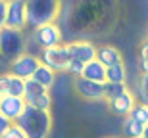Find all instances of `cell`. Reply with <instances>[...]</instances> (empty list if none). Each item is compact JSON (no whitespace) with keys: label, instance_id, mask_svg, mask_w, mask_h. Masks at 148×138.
I'll use <instances>...</instances> for the list:
<instances>
[{"label":"cell","instance_id":"obj_1","mask_svg":"<svg viewBox=\"0 0 148 138\" xmlns=\"http://www.w3.org/2000/svg\"><path fill=\"white\" fill-rule=\"evenodd\" d=\"M62 6L54 0H31L27 2V31H37V29L58 23Z\"/></svg>","mask_w":148,"mask_h":138},{"label":"cell","instance_id":"obj_2","mask_svg":"<svg viewBox=\"0 0 148 138\" xmlns=\"http://www.w3.org/2000/svg\"><path fill=\"white\" fill-rule=\"evenodd\" d=\"M16 125H19L29 138H46L52 127V117L50 111H40L33 105H27Z\"/></svg>","mask_w":148,"mask_h":138},{"label":"cell","instance_id":"obj_3","mask_svg":"<svg viewBox=\"0 0 148 138\" xmlns=\"http://www.w3.org/2000/svg\"><path fill=\"white\" fill-rule=\"evenodd\" d=\"M25 31H16V29L4 27L0 31V58L8 63L25 54Z\"/></svg>","mask_w":148,"mask_h":138},{"label":"cell","instance_id":"obj_4","mask_svg":"<svg viewBox=\"0 0 148 138\" xmlns=\"http://www.w3.org/2000/svg\"><path fill=\"white\" fill-rule=\"evenodd\" d=\"M40 63L46 67H50L52 71H56L58 75L62 73H67V67L71 63V56H69V48L67 44L56 46V48H48V50H42L40 54Z\"/></svg>","mask_w":148,"mask_h":138},{"label":"cell","instance_id":"obj_5","mask_svg":"<svg viewBox=\"0 0 148 138\" xmlns=\"http://www.w3.org/2000/svg\"><path fill=\"white\" fill-rule=\"evenodd\" d=\"M29 33L37 40L40 50L56 48V46L64 44V33H62L60 23H50V25H44V27L37 29V31H29Z\"/></svg>","mask_w":148,"mask_h":138},{"label":"cell","instance_id":"obj_6","mask_svg":"<svg viewBox=\"0 0 148 138\" xmlns=\"http://www.w3.org/2000/svg\"><path fill=\"white\" fill-rule=\"evenodd\" d=\"M38 65H40V58L25 52V54H21L19 58H16L14 61L8 63V73L23 79V81H29V79H33Z\"/></svg>","mask_w":148,"mask_h":138},{"label":"cell","instance_id":"obj_7","mask_svg":"<svg viewBox=\"0 0 148 138\" xmlns=\"http://www.w3.org/2000/svg\"><path fill=\"white\" fill-rule=\"evenodd\" d=\"M73 90H75V94H79L83 100H90V102L106 100L104 84L102 83H94V81H88V79H85V77L73 79Z\"/></svg>","mask_w":148,"mask_h":138},{"label":"cell","instance_id":"obj_8","mask_svg":"<svg viewBox=\"0 0 148 138\" xmlns=\"http://www.w3.org/2000/svg\"><path fill=\"white\" fill-rule=\"evenodd\" d=\"M6 27L16 29V31H25L27 29V2H23V0H12V2H8Z\"/></svg>","mask_w":148,"mask_h":138},{"label":"cell","instance_id":"obj_9","mask_svg":"<svg viewBox=\"0 0 148 138\" xmlns=\"http://www.w3.org/2000/svg\"><path fill=\"white\" fill-rule=\"evenodd\" d=\"M67 48H69V56L71 60L81 61V63H90V61L96 60V54H98V48L88 42V40H75V42H67Z\"/></svg>","mask_w":148,"mask_h":138},{"label":"cell","instance_id":"obj_10","mask_svg":"<svg viewBox=\"0 0 148 138\" xmlns=\"http://www.w3.org/2000/svg\"><path fill=\"white\" fill-rule=\"evenodd\" d=\"M25 107H27V104L23 98H17V96H2L0 98V113L12 123H16L21 117Z\"/></svg>","mask_w":148,"mask_h":138},{"label":"cell","instance_id":"obj_11","mask_svg":"<svg viewBox=\"0 0 148 138\" xmlns=\"http://www.w3.org/2000/svg\"><path fill=\"white\" fill-rule=\"evenodd\" d=\"M0 94L2 96H17L23 98L25 96V81L12 73H2L0 75Z\"/></svg>","mask_w":148,"mask_h":138},{"label":"cell","instance_id":"obj_12","mask_svg":"<svg viewBox=\"0 0 148 138\" xmlns=\"http://www.w3.org/2000/svg\"><path fill=\"white\" fill-rule=\"evenodd\" d=\"M135 105H137V98H135V94L127 92V94H123V96H119V98L110 100V102H108V109H110L114 115L123 117V119H125V117L131 115V111H133Z\"/></svg>","mask_w":148,"mask_h":138},{"label":"cell","instance_id":"obj_13","mask_svg":"<svg viewBox=\"0 0 148 138\" xmlns=\"http://www.w3.org/2000/svg\"><path fill=\"white\" fill-rule=\"evenodd\" d=\"M96 60L106 67H114L117 63H123V58H121V52L115 46L112 44H104L98 48V54H96Z\"/></svg>","mask_w":148,"mask_h":138},{"label":"cell","instance_id":"obj_14","mask_svg":"<svg viewBox=\"0 0 148 138\" xmlns=\"http://www.w3.org/2000/svg\"><path fill=\"white\" fill-rule=\"evenodd\" d=\"M106 73H108V67L102 65L98 60L90 61L85 65V71H83V77L88 79V81H94V83H102L106 84Z\"/></svg>","mask_w":148,"mask_h":138},{"label":"cell","instance_id":"obj_15","mask_svg":"<svg viewBox=\"0 0 148 138\" xmlns=\"http://www.w3.org/2000/svg\"><path fill=\"white\" fill-rule=\"evenodd\" d=\"M56 79H58V73L56 71H52L50 67H46V65H38V69L35 71V75H33V81H37L38 84H42L46 90H52V86H54V83H56Z\"/></svg>","mask_w":148,"mask_h":138},{"label":"cell","instance_id":"obj_16","mask_svg":"<svg viewBox=\"0 0 148 138\" xmlns=\"http://www.w3.org/2000/svg\"><path fill=\"white\" fill-rule=\"evenodd\" d=\"M144 125L137 123L131 117H125L123 119V125H121V138H143L144 136Z\"/></svg>","mask_w":148,"mask_h":138},{"label":"cell","instance_id":"obj_17","mask_svg":"<svg viewBox=\"0 0 148 138\" xmlns=\"http://www.w3.org/2000/svg\"><path fill=\"white\" fill-rule=\"evenodd\" d=\"M71 88H73V79L67 73H62V75H58L54 86H52V94L56 98H66L71 92Z\"/></svg>","mask_w":148,"mask_h":138},{"label":"cell","instance_id":"obj_18","mask_svg":"<svg viewBox=\"0 0 148 138\" xmlns=\"http://www.w3.org/2000/svg\"><path fill=\"white\" fill-rule=\"evenodd\" d=\"M104 88H106V102L115 100V98H119V96H123V94L129 92L127 83H106Z\"/></svg>","mask_w":148,"mask_h":138},{"label":"cell","instance_id":"obj_19","mask_svg":"<svg viewBox=\"0 0 148 138\" xmlns=\"http://www.w3.org/2000/svg\"><path fill=\"white\" fill-rule=\"evenodd\" d=\"M125 79H127L125 63H117V65H114V67H108L106 83H125Z\"/></svg>","mask_w":148,"mask_h":138},{"label":"cell","instance_id":"obj_20","mask_svg":"<svg viewBox=\"0 0 148 138\" xmlns=\"http://www.w3.org/2000/svg\"><path fill=\"white\" fill-rule=\"evenodd\" d=\"M44 92H50V90H46L42 84H38L37 81L29 79V81H25V96H23V100H25V104H27L29 100L37 98V96H40V94H44Z\"/></svg>","mask_w":148,"mask_h":138},{"label":"cell","instance_id":"obj_21","mask_svg":"<svg viewBox=\"0 0 148 138\" xmlns=\"http://www.w3.org/2000/svg\"><path fill=\"white\" fill-rule=\"evenodd\" d=\"M138 104H146L148 105V75H140L137 83V94H135Z\"/></svg>","mask_w":148,"mask_h":138},{"label":"cell","instance_id":"obj_22","mask_svg":"<svg viewBox=\"0 0 148 138\" xmlns=\"http://www.w3.org/2000/svg\"><path fill=\"white\" fill-rule=\"evenodd\" d=\"M131 119H135L137 123H140V125H144V127H148V105L146 104H138L137 102V105L133 107V111H131Z\"/></svg>","mask_w":148,"mask_h":138},{"label":"cell","instance_id":"obj_23","mask_svg":"<svg viewBox=\"0 0 148 138\" xmlns=\"http://www.w3.org/2000/svg\"><path fill=\"white\" fill-rule=\"evenodd\" d=\"M83 71H85V63L71 60V63H69V67H67V75H69L71 79H77V77H83Z\"/></svg>","mask_w":148,"mask_h":138},{"label":"cell","instance_id":"obj_24","mask_svg":"<svg viewBox=\"0 0 148 138\" xmlns=\"http://www.w3.org/2000/svg\"><path fill=\"white\" fill-rule=\"evenodd\" d=\"M2 138H29V136H27V133H25L19 125H16V123H14V125L8 128V133H6Z\"/></svg>","mask_w":148,"mask_h":138},{"label":"cell","instance_id":"obj_25","mask_svg":"<svg viewBox=\"0 0 148 138\" xmlns=\"http://www.w3.org/2000/svg\"><path fill=\"white\" fill-rule=\"evenodd\" d=\"M6 19H8V2L0 0V31L6 27Z\"/></svg>","mask_w":148,"mask_h":138},{"label":"cell","instance_id":"obj_26","mask_svg":"<svg viewBox=\"0 0 148 138\" xmlns=\"http://www.w3.org/2000/svg\"><path fill=\"white\" fill-rule=\"evenodd\" d=\"M12 125H14V123L8 121V119H6V117L2 115V113H0V138H2L6 133H8V128H10Z\"/></svg>","mask_w":148,"mask_h":138},{"label":"cell","instance_id":"obj_27","mask_svg":"<svg viewBox=\"0 0 148 138\" xmlns=\"http://www.w3.org/2000/svg\"><path fill=\"white\" fill-rule=\"evenodd\" d=\"M138 56H140V60H148V39L140 44V48H138Z\"/></svg>","mask_w":148,"mask_h":138},{"label":"cell","instance_id":"obj_28","mask_svg":"<svg viewBox=\"0 0 148 138\" xmlns=\"http://www.w3.org/2000/svg\"><path fill=\"white\" fill-rule=\"evenodd\" d=\"M140 71L143 75H148V60H140Z\"/></svg>","mask_w":148,"mask_h":138},{"label":"cell","instance_id":"obj_29","mask_svg":"<svg viewBox=\"0 0 148 138\" xmlns=\"http://www.w3.org/2000/svg\"><path fill=\"white\" fill-rule=\"evenodd\" d=\"M2 63H4V60L0 58V75H2V73H6V71H2Z\"/></svg>","mask_w":148,"mask_h":138},{"label":"cell","instance_id":"obj_30","mask_svg":"<svg viewBox=\"0 0 148 138\" xmlns=\"http://www.w3.org/2000/svg\"><path fill=\"white\" fill-rule=\"evenodd\" d=\"M143 138H148V127L144 128V136H143Z\"/></svg>","mask_w":148,"mask_h":138},{"label":"cell","instance_id":"obj_31","mask_svg":"<svg viewBox=\"0 0 148 138\" xmlns=\"http://www.w3.org/2000/svg\"><path fill=\"white\" fill-rule=\"evenodd\" d=\"M108 138H117V136H108Z\"/></svg>","mask_w":148,"mask_h":138},{"label":"cell","instance_id":"obj_32","mask_svg":"<svg viewBox=\"0 0 148 138\" xmlns=\"http://www.w3.org/2000/svg\"><path fill=\"white\" fill-rule=\"evenodd\" d=\"M0 98H2V94H0Z\"/></svg>","mask_w":148,"mask_h":138}]
</instances>
